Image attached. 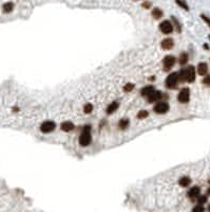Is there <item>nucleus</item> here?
I'll return each instance as SVG.
<instances>
[{
  "label": "nucleus",
  "mask_w": 210,
  "mask_h": 212,
  "mask_svg": "<svg viewBox=\"0 0 210 212\" xmlns=\"http://www.w3.org/2000/svg\"><path fill=\"white\" fill-rule=\"evenodd\" d=\"M92 137L90 134V126L88 125V127H85L83 132L81 133L80 137H79V143H80L81 146H87L91 143Z\"/></svg>",
  "instance_id": "obj_1"
},
{
  "label": "nucleus",
  "mask_w": 210,
  "mask_h": 212,
  "mask_svg": "<svg viewBox=\"0 0 210 212\" xmlns=\"http://www.w3.org/2000/svg\"><path fill=\"white\" fill-rule=\"evenodd\" d=\"M179 82V73L176 72H173L170 76H168V78L166 79V86L167 88H175L176 87V84Z\"/></svg>",
  "instance_id": "obj_2"
},
{
  "label": "nucleus",
  "mask_w": 210,
  "mask_h": 212,
  "mask_svg": "<svg viewBox=\"0 0 210 212\" xmlns=\"http://www.w3.org/2000/svg\"><path fill=\"white\" fill-rule=\"evenodd\" d=\"M184 74H185V81L191 83L195 80V69L193 66H189L187 69H184Z\"/></svg>",
  "instance_id": "obj_3"
},
{
  "label": "nucleus",
  "mask_w": 210,
  "mask_h": 212,
  "mask_svg": "<svg viewBox=\"0 0 210 212\" xmlns=\"http://www.w3.org/2000/svg\"><path fill=\"white\" fill-rule=\"evenodd\" d=\"M190 98V90L189 88H183L179 93L177 95V100L179 103H187Z\"/></svg>",
  "instance_id": "obj_4"
},
{
  "label": "nucleus",
  "mask_w": 210,
  "mask_h": 212,
  "mask_svg": "<svg viewBox=\"0 0 210 212\" xmlns=\"http://www.w3.org/2000/svg\"><path fill=\"white\" fill-rule=\"evenodd\" d=\"M160 30L164 34H170L173 30V25L172 22H170L169 20H164L163 22H160Z\"/></svg>",
  "instance_id": "obj_5"
},
{
  "label": "nucleus",
  "mask_w": 210,
  "mask_h": 212,
  "mask_svg": "<svg viewBox=\"0 0 210 212\" xmlns=\"http://www.w3.org/2000/svg\"><path fill=\"white\" fill-rule=\"evenodd\" d=\"M153 110L155 111L156 113H160V115L166 113L167 111L169 110V104L167 103V102H160V103H157L154 106Z\"/></svg>",
  "instance_id": "obj_6"
},
{
  "label": "nucleus",
  "mask_w": 210,
  "mask_h": 212,
  "mask_svg": "<svg viewBox=\"0 0 210 212\" xmlns=\"http://www.w3.org/2000/svg\"><path fill=\"white\" fill-rule=\"evenodd\" d=\"M55 127H56L55 122L46 121V122H44V123L41 124V126H40V130H41L42 133H51V132H53V130H55Z\"/></svg>",
  "instance_id": "obj_7"
},
{
  "label": "nucleus",
  "mask_w": 210,
  "mask_h": 212,
  "mask_svg": "<svg viewBox=\"0 0 210 212\" xmlns=\"http://www.w3.org/2000/svg\"><path fill=\"white\" fill-rule=\"evenodd\" d=\"M175 63V57L172 56V55H167L166 57L164 59L163 61V64H164V67H165V70H169Z\"/></svg>",
  "instance_id": "obj_8"
},
{
  "label": "nucleus",
  "mask_w": 210,
  "mask_h": 212,
  "mask_svg": "<svg viewBox=\"0 0 210 212\" xmlns=\"http://www.w3.org/2000/svg\"><path fill=\"white\" fill-rule=\"evenodd\" d=\"M200 192H201V189L199 187H192L191 189L189 190V192H188V197L191 198V200H193V198H196L200 196Z\"/></svg>",
  "instance_id": "obj_9"
},
{
  "label": "nucleus",
  "mask_w": 210,
  "mask_h": 212,
  "mask_svg": "<svg viewBox=\"0 0 210 212\" xmlns=\"http://www.w3.org/2000/svg\"><path fill=\"white\" fill-rule=\"evenodd\" d=\"M160 98H162V93H160V91H158V90H154L151 95L148 96V101H149L150 103H152V102L158 101Z\"/></svg>",
  "instance_id": "obj_10"
},
{
  "label": "nucleus",
  "mask_w": 210,
  "mask_h": 212,
  "mask_svg": "<svg viewBox=\"0 0 210 212\" xmlns=\"http://www.w3.org/2000/svg\"><path fill=\"white\" fill-rule=\"evenodd\" d=\"M173 46H174V42H173L172 38H166L162 42V48L165 49V50H169Z\"/></svg>",
  "instance_id": "obj_11"
},
{
  "label": "nucleus",
  "mask_w": 210,
  "mask_h": 212,
  "mask_svg": "<svg viewBox=\"0 0 210 212\" xmlns=\"http://www.w3.org/2000/svg\"><path fill=\"white\" fill-rule=\"evenodd\" d=\"M208 71V66L206 63H200L198 65V72L200 76H205Z\"/></svg>",
  "instance_id": "obj_12"
},
{
  "label": "nucleus",
  "mask_w": 210,
  "mask_h": 212,
  "mask_svg": "<svg viewBox=\"0 0 210 212\" xmlns=\"http://www.w3.org/2000/svg\"><path fill=\"white\" fill-rule=\"evenodd\" d=\"M119 107V103L117 101H114L112 102V103L110 104V105L108 106V108H107V113L108 115H111V113H113L115 110H116L117 108Z\"/></svg>",
  "instance_id": "obj_13"
},
{
  "label": "nucleus",
  "mask_w": 210,
  "mask_h": 212,
  "mask_svg": "<svg viewBox=\"0 0 210 212\" xmlns=\"http://www.w3.org/2000/svg\"><path fill=\"white\" fill-rule=\"evenodd\" d=\"M60 127L63 132H70V130H72L73 128H74V124L70 121H66V122H63V123H61Z\"/></svg>",
  "instance_id": "obj_14"
},
{
  "label": "nucleus",
  "mask_w": 210,
  "mask_h": 212,
  "mask_svg": "<svg viewBox=\"0 0 210 212\" xmlns=\"http://www.w3.org/2000/svg\"><path fill=\"white\" fill-rule=\"evenodd\" d=\"M154 90H155V89H154L153 86H146L141 89V96H144V97H148V96L151 95Z\"/></svg>",
  "instance_id": "obj_15"
},
{
  "label": "nucleus",
  "mask_w": 210,
  "mask_h": 212,
  "mask_svg": "<svg viewBox=\"0 0 210 212\" xmlns=\"http://www.w3.org/2000/svg\"><path fill=\"white\" fill-rule=\"evenodd\" d=\"M190 183H191V179H190L189 177H187V176L182 177V178L179 179V186H182V187H184V188L188 187V186L190 185Z\"/></svg>",
  "instance_id": "obj_16"
},
{
  "label": "nucleus",
  "mask_w": 210,
  "mask_h": 212,
  "mask_svg": "<svg viewBox=\"0 0 210 212\" xmlns=\"http://www.w3.org/2000/svg\"><path fill=\"white\" fill-rule=\"evenodd\" d=\"M152 16L155 19H160L163 16V11L158 8H154L153 11H152Z\"/></svg>",
  "instance_id": "obj_17"
},
{
  "label": "nucleus",
  "mask_w": 210,
  "mask_h": 212,
  "mask_svg": "<svg viewBox=\"0 0 210 212\" xmlns=\"http://www.w3.org/2000/svg\"><path fill=\"white\" fill-rule=\"evenodd\" d=\"M129 124H130V121L128 119H121V121L118 122V126H119V128L121 130H126V128L129 126Z\"/></svg>",
  "instance_id": "obj_18"
},
{
  "label": "nucleus",
  "mask_w": 210,
  "mask_h": 212,
  "mask_svg": "<svg viewBox=\"0 0 210 212\" xmlns=\"http://www.w3.org/2000/svg\"><path fill=\"white\" fill-rule=\"evenodd\" d=\"M3 12L4 13H11L13 11V8H14V4L12 2H6V3L3 4Z\"/></svg>",
  "instance_id": "obj_19"
},
{
  "label": "nucleus",
  "mask_w": 210,
  "mask_h": 212,
  "mask_svg": "<svg viewBox=\"0 0 210 212\" xmlns=\"http://www.w3.org/2000/svg\"><path fill=\"white\" fill-rule=\"evenodd\" d=\"M187 62H188V54L185 52H183L181 55H179V64H181V65H185Z\"/></svg>",
  "instance_id": "obj_20"
},
{
  "label": "nucleus",
  "mask_w": 210,
  "mask_h": 212,
  "mask_svg": "<svg viewBox=\"0 0 210 212\" xmlns=\"http://www.w3.org/2000/svg\"><path fill=\"white\" fill-rule=\"evenodd\" d=\"M92 110H93V105L90 103H87L85 105V107H83V111H85L86 113H92Z\"/></svg>",
  "instance_id": "obj_21"
},
{
  "label": "nucleus",
  "mask_w": 210,
  "mask_h": 212,
  "mask_svg": "<svg viewBox=\"0 0 210 212\" xmlns=\"http://www.w3.org/2000/svg\"><path fill=\"white\" fill-rule=\"evenodd\" d=\"M148 115H149V113H148L147 110H141V111H138L137 117L140 118V119H145V118L148 117Z\"/></svg>",
  "instance_id": "obj_22"
},
{
  "label": "nucleus",
  "mask_w": 210,
  "mask_h": 212,
  "mask_svg": "<svg viewBox=\"0 0 210 212\" xmlns=\"http://www.w3.org/2000/svg\"><path fill=\"white\" fill-rule=\"evenodd\" d=\"M204 207H203V205H196L195 207L193 208V210H192V212H204Z\"/></svg>",
  "instance_id": "obj_23"
},
{
  "label": "nucleus",
  "mask_w": 210,
  "mask_h": 212,
  "mask_svg": "<svg viewBox=\"0 0 210 212\" xmlns=\"http://www.w3.org/2000/svg\"><path fill=\"white\" fill-rule=\"evenodd\" d=\"M133 88H134L133 84H127L125 87H124V90H125L126 93H130L131 90H133Z\"/></svg>",
  "instance_id": "obj_24"
},
{
  "label": "nucleus",
  "mask_w": 210,
  "mask_h": 212,
  "mask_svg": "<svg viewBox=\"0 0 210 212\" xmlns=\"http://www.w3.org/2000/svg\"><path fill=\"white\" fill-rule=\"evenodd\" d=\"M206 202H207V196H205V195L199 196V205H203Z\"/></svg>",
  "instance_id": "obj_25"
},
{
  "label": "nucleus",
  "mask_w": 210,
  "mask_h": 212,
  "mask_svg": "<svg viewBox=\"0 0 210 212\" xmlns=\"http://www.w3.org/2000/svg\"><path fill=\"white\" fill-rule=\"evenodd\" d=\"M176 3L179 4V6H182V8H184L185 10H189V8H188V5L185 3V2H183V1H176Z\"/></svg>",
  "instance_id": "obj_26"
},
{
  "label": "nucleus",
  "mask_w": 210,
  "mask_h": 212,
  "mask_svg": "<svg viewBox=\"0 0 210 212\" xmlns=\"http://www.w3.org/2000/svg\"><path fill=\"white\" fill-rule=\"evenodd\" d=\"M172 19H173V20H174V22H175V25H176V29H177V31H181V25H179V22H177V20H176V19H175L174 18V17H172Z\"/></svg>",
  "instance_id": "obj_27"
},
{
  "label": "nucleus",
  "mask_w": 210,
  "mask_h": 212,
  "mask_svg": "<svg viewBox=\"0 0 210 212\" xmlns=\"http://www.w3.org/2000/svg\"><path fill=\"white\" fill-rule=\"evenodd\" d=\"M202 18L204 19L205 21H206L207 23H208V25L210 27V18L209 17H207V16H205V15H202Z\"/></svg>",
  "instance_id": "obj_28"
},
{
  "label": "nucleus",
  "mask_w": 210,
  "mask_h": 212,
  "mask_svg": "<svg viewBox=\"0 0 210 212\" xmlns=\"http://www.w3.org/2000/svg\"><path fill=\"white\" fill-rule=\"evenodd\" d=\"M143 6L145 8H149L150 6H151V2H144L143 3Z\"/></svg>",
  "instance_id": "obj_29"
},
{
  "label": "nucleus",
  "mask_w": 210,
  "mask_h": 212,
  "mask_svg": "<svg viewBox=\"0 0 210 212\" xmlns=\"http://www.w3.org/2000/svg\"><path fill=\"white\" fill-rule=\"evenodd\" d=\"M203 83H204V84H206V85H210V76H207L206 79H204Z\"/></svg>",
  "instance_id": "obj_30"
},
{
  "label": "nucleus",
  "mask_w": 210,
  "mask_h": 212,
  "mask_svg": "<svg viewBox=\"0 0 210 212\" xmlns=\"http://www.w3.org/2000/svg\"><path fill=\"white\" fill-rule=\"evenodd\" d=\"M207 194H209V195H210V188L208 189V191H207Z\"/></svg>",
  "instance_id": "obj_31"
},
{
  "label": "nucleus",
  "mask_w": 210,
  "mask_h": 212,
  "mask_svg": "<svg viewBox=\"0 0 210 212\" xmlns=\"http://www.w3.org/2000/svg\"><path fill=\"white\" fill-rule=\"evenodd\" d=\"M208 210H209V212H210V205H209V207H208Z\"/></svg>",
  "instance_id": "obj_32"
}]
</instances>
